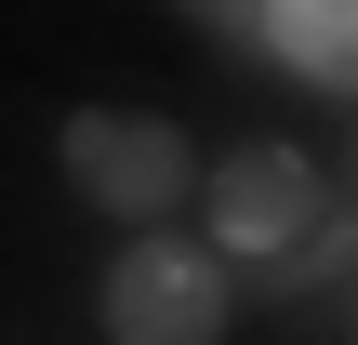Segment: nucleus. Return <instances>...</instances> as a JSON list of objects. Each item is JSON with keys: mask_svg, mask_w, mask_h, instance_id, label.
I'll return each instance as SVG.
<instances>
[{"mask_svg": "<svg viewBox=\"0 0 358 345\" xmlns=\"http://www.w3.org/2000/svg\"><path fill=\"white\" fill-rule=\"evenodd\" d=\"M106 332H120V345H213V332H226L213 253H186V239L120 253V266H106Z\"/></svg>", "mask_w": 358, "mask_h": 345, "instance_id": "nucleus-1", "label": "nucleus"}, {"mask_svg": "<svg viewBox=\"0 0 358 345\" xmlns=\"http://www.w3.org/2000/svg\"><path fill=\"white\" fill-rule=\"evenodd\" d=\"M66 173H80V199H106V213H173V186H186V146H173V120L80 106V120H66Z\"/></svg>", "mask_w": 358, "mask_h": 345, "instance_id": "nucleus-2", "label": "nucleus"}, {"mask_svg": "<svg viewBox=\"0 0 358 345\" xmlns=\"http://www.w3.org/2000/svg\"><path fill=\"white\" fill-rule=\"evenodd\" d=\"M213 226H226V253H292V239L319 226V173H306L292 146H239V160L213 173Z\"/></svg>", "mask_w": 358, "mask_h": 345, "instance_id": "nucleus-3", "label": "nucleus"}, {"mask_svg": "<svg viewBox=\"0 0 358 345\" xmlns=\"http://www.w3.org/2000/svg\"><path fill=\"white\" fill-rule=\"evenodd\" d=\"M252 40H266L292 80H345V53H358V0H266V13H252Z\"/></svg>", "mask_w": 358, "mask_h": 345, "instance_id": "nucleus-4", "label": "nucleus"}, {"mask_svg": "<svg viewBox=\"0 0 358 345\" xmlns=\"http://www.w3.org/2000/svg\"><path fill=\"white\" fill-rule=\"evenodd\" d=\"M199 13H213V27H239V40H252V13H266V0H199Z\"/></svg>", "mask_w": 358, "mask_h": 345, "instance_id": "nucleus-5", "label": "nucleus"}]
</instances>
